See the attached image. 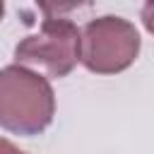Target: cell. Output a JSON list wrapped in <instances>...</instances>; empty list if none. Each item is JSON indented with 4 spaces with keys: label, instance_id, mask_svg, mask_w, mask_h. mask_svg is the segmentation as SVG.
I'll return each instance as SVG.
<instances>
[{
    "label": "cell",
    "instance_id": "obj_1",
    "mask_svg": "<svg viewBox=\"0 0 154 154\" xmlns=\"http://www.w3.org/2000/svg\"><path fill=\"white\" fill-rule=\"evenodd\" d=\"M55 116V91L48 77L24 67L0 70V128L14 135H41Z\"/></svg>",
    "mask_w": 154,
    "mask_h": 154
},
{
    "label": "cell",
    "instance_id": "obj_2",
    "mask_svg": "<svg viewBox=\"0 0 154 154\" xmlns=\"http://www.w3.org/2000/svg\"><path fill=\"white\" fill-rule=\"evenodd\" d=\"M140 46V31L130 19L103 14L89 19L82 29L79 63L94 75H118L135 63Z\"/></svg>",
    "mask_w": 154,
    "mask_h": 154
},
{
    "label": "cell",
    "instance_id": "obj_3",
    "mask_svg": "<svg viewBox=\"0 0 154 154\" xmlns=\"http://www.w3.org/2000/svg\"><path fill=\"white\" fill-rule=\"evenodd\" d=\"M82 58V31L67 17H46L36 34L24 36L14 48L17 65H38L48 77L70 75Z\"/></svg>",
    "mask_w": 154,
    "mask_h": 154
},
{
    "label": "cell",
    "instance_id": "obj_4",
    "mask_svg": "<svg viewBox=\"0 0 154 154\" xmlns=\"http://www.w3.org/2000/svg\"><path fill=\"white\" fill-rule=\"evenodd\" d=\"M142 24H144V29L154 36V2H147V5L142 7Z\"/></svg>",
    "mask_w": 154,
    "mask_h": 154
},
{
    "label": "cell",
    "instance_id": "obj_5",
    "mask_svg": "<svg viewBox=\"0 0 154 154\" xmlns=\"http://www.w3.org/2000/svg\"><path fill=\"white\" fill-rule=\"evenodd\" d=\"M0 154H26V152H24V149H19L14 142H10V140L0 137Z\"/></svg>",
    "mask_w": 154,
    "mask_h": 154
},
{
    "label": "cell",
    "instance_id": "obj_6",
    "mask_svg": "<svg viewBox=\"0 0 154 154\" xmlns=\"http://www.w3.org/2000/svg\"><path fill=\"white\" fill-rule=\"evenodd\" d=\"M2 14H5V5L0 2V19H2Z\"/></svg>",
    "mask_w": 154,
    "mask_h": 154
}]
</instances>
